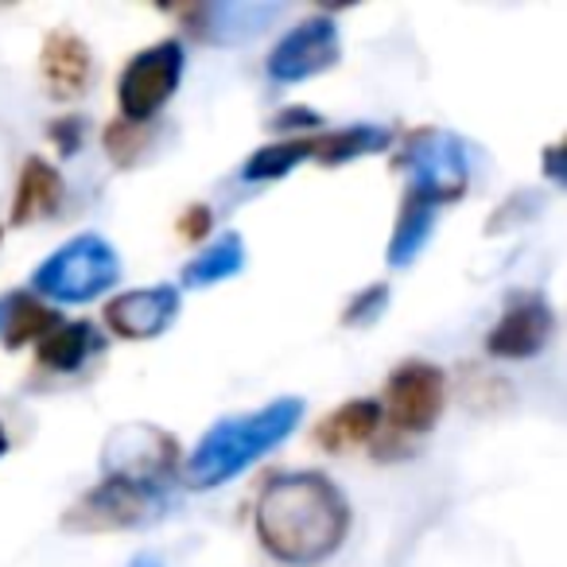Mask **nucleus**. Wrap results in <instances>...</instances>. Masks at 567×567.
Instances as JSON below:
<instances>
[{
    "mask_svg": "<svg viewBox=\"0 0 567 567\" xmlns=\"http://www.w3.org/2000/svg\"><path fill=\"white\" fill-rule=\"evenodd\" d=\"M300 420H303L300 396H280V401L265 404V409H257V412L218 420V424L198 440V447L190 451L187 466H183V478L195 489L226 486V482L241 478L252 463L272 455V451L300 427Z\"/></svg>",
    "mask_w": 567,
    "mask_h": 567,
    "instance_id": "nucleus-2",
    "label": "nucleus"
},
{
    "mask_svg": "<svg viewBox=\"0 0 567 567\" xmlns=\"http://www.w3.org/2000/svg\"><path fill=\"white\" fill-rule=\"evenodd\" d=\"M393 144V133L385 125H370V121H358V125L347 128H331V133H319L316 136V156L323 167H339L350 164V159H362V156H378Z\"/></svg>",
    "mask_w": 567,
    "mask_h": 567,
    "instance_id": "nucleus-18",
    "label": "nucleus"
},
{
    "mask_svg": "<svg viewBox=\"0 0 567 567\" xmlns=\"http://www.w3.org/2000/svg\"><path fill=\"white\" fill-rule=\"evenodd\" d=\"M0 319H4V300H0Z\"/></svg>",
    "mask_w": 567,
    "mask_h": 567,
    "instance_id": "nucleus-30",
    "label": "nucleus"
},
{
    "mask_svg": "<svg viewBox=\"0 0 567 567\" xmlns=\"http://www.w3.org/2000/svg\"><path fill=\"white\" fill-rule=\"evenodd\" d=\"M210 226H214V214L206 203L187 206V210L179 214V221H175V229H179L183 241H203V237L210 234Z\"/></svg>",
    "mask_w": 567,
    "mask_h": 567,
    "instance_id": "nucleus-24",
    "label": "nucleus"
},
{
    "mask_svg": "<svg viewBox=\"0 0 567 567\" xmlns=\"http://www.w3.org/2000/svg\"><path fill=\"white\" fill-rule=\"evenodd\" d=\"M102 466L110 478H128L136 486L172 494L175 466H179V443L172 432L156 424H128L110 435L102 447Z\"/></svg>",
    "mask_w": 567,
    "mask_h": 567,
    "instance_id": "nucleus-8",
    "label": "nucleus"
},
{
    "mask_svg": "<svg viewBox=\"0 0 567 567\" xmlns=\"http://www.w3.org/2000/svg\"><path fill=\"white\" fill-rule=\"evenodd\" d=\"M342 59V35L331 12H316V17L300 20L292 32H284L276 48L265 59V74L280 86H296L316 74L334 71Z\"/></svg>",
    "mask_w": 567,
    "mask_h": 567,
    "instance_id": "nucleus-9",
    "label": "nucleus"
},
{
    "mask_svg": "<svg viewBox=\"0 0 567 567\" xmlns=\"http://www.w3.org/2000/svg\"><path fill=\"white\" fill-rule=\"evenodd\" d=\"M385 308H389V284L378 280V284H370V288H362V292L347 303L342 323L347 327H373L381 316H385Z\"/></svg>",
    "mask_w": 567,
    "mask_h": 567,
    "instance_id": "nucleus-23",
    "label": "nucleus"
},
{
    "mask_svg": "<svg viewBox=\"0 0 567 567\" xmlns=\"http://www.w3.org/2000/svg\"><path fill=\"white\" fill-rule=\"evenodd\" d=\"M252 520L268 556L292 567H316L347 544L354 513L327 474L296 471L265 482Z\"/></svg>",
    "mask_w": 567,
    "mask_h": 567,
    "instance_id": "nucleus-1",
    "label": "nucleus"
},
{
    "mask_svg": "<svg viewBox=\"0 0 567 567\" xmlns=\"http://www.w3.org/2000/svg\"><path fill=\"white\" fill-rule=\"evenodd\" d=\"M280 17L276 4H203V9L183 12L187 28L203 43H241L252 32Z\"/></svg>",
    "mask_w": 567,
    "mask_h": 567,
    "instance_id": "nucleus-14",
    "label": "nucleus"
},
{
    "mask_svg": "<svg viewBox=\"0 0 567 567\" xmlns=\"http://www.w3.org/2000/svg\"><path fill=\"white\" fill-rule=\"evenodd\" d=\"M152 144V125H133V121H113L105 128V148H110L113 164L128 167L133 159L144 156V148Z\"/></svg>",
    "mask_w": 567,
    "mask_h": 567,
    "instance_id": "nucleus-22",
    "label": "nucleus"
},
{
    "mask_svg": "<svg viewBox=\"0 0 567 567\" xmlns=\"http://www.w3.org/2000/svg\"><path fill=\"white\" fill-rule=\"evenodd\" d=\"M97 354H105V334L94 323H86V319L59 323L55 331L35 342V365L48 373H79Z\"/></svg>",
    "mask_w": 567,
    "mask_h": 567,
    "instance_id": "nucleus-15",
    "label": "nucleus"
},
{
    "mask_svg": "<svg viewBox=\"0 0 567 567\" xmlns=\"http://www.w3.org/2000/svg\"><path fill=\"white\" fill-rule=\"evenodd\" d=\"M183 66H187V51L179 40H159L152 48L136 51L125 63L117 82V105L121 121L133 125H148L159 110L175 97L183 82Z\"/></svg>",
    "mask_w": 567,
    "mask_h": 567,
    "instance_id": "nucleus-7",
    "label": "nucleus"
},
{
    "mask_svg": "<svg viewBox=\"0 0 567 567\" xmlns=\"http://www.w3.org/2000/svg\"><path fill=\"white\" fill-rule=\"evenodd\" d=\"M401 167L409 172V190L404 195L424 198L435 210L447 203H458L471 187V156L466 144L455 133L443 128H416L404 144Z\"/></svg>",
    "mask_w": 567,
    "mask_h": 567,
    "instance_id": "nucleus-4",
    "label": "nucleus"
},
{
    "mask_svg": "<svg viewBox=\"0 0 567 567\" xmlns=\"http://www.w3.org/2000/svg\"><path fill=\"white\" fill-rule=\"evenodd\" d=\"M435 214L440 210H435L432 203L404 195L401 210H396L393 237H389V252H385L389 268H409L412 260L424 252V245L432 241V234H435V221H440Z\"/></svg>",
    "mask_w": 567,
    "mask_h": 567,
    "instance_id": "nucleus-19",
    "label": "nucleus"
},
{
    "mask_svg": "<svg viewBox=\"0 0 567 567\" xmlns=\"http://www.w3.org/2000/svg\"><path fill=\"white\" fill-rule=\"evenodd\" d=\"M559 159H564V156H559V144H551V148L544 152V175H548L556 187L564 183V167H559Z\"/></svg>",
    "mask_w": 567,
    "mask_h": 567,
    "instance_id": "nucleus-27",
    "label": "nucleus"
},
{
    "mask_svg": "<svg viewBox=\"0 0 567 567\" xmlns=\"http://www.w3.org/2000/svg\"><path fill=\"white\" fill-rule=\"evenodd\" d=\"M378 404H381V420H389V435H396V440L427 435L443 420L447 373L440 365L424 362V358H409V362H401L389 373L385 401Z\"/></svg>",
    "mask_w": 567,
    "mask_h": 567,
    "instance_id": "nucleus-5",
    "label": "nucleus"
},
{
    "mask_svg": "<svg viewBox=\"0 0 567 567\" xmlns=\"http://www.w3.org/2000/svg\"><path fill=\"white\" fill-rule=\"evenodd\" d=\"M59 323H63L59 311H51V303H43L35 292L4 296V319H0L4 350H20V347H28V342H40L43 334H51Z\"/></svg>",
    "mask_w": 567,
    "mask_h": 567,
    "instance_id": "nucleus-17",
    "label": "nucleus"
},
{
    "mask_svg": "<svg viewBox=\"0 0 567 567\" xmlns=\"http://www.w3.org/2000/svg\"><path fill=\"white\" fill-rule=\"evenodd\" d=\"M164 513H167V494L105 474L94 489H86V494L63 513V525L71 528V533H117V528L152 525V520H159Z\"/></svg>",
    "mask_w": 567,
    "mask_h": 567,
    "instance_id": "nucleus-6",
    "label": "nucleus"
},
{
    "mask_svg": "<svg viewBox=\"0 0 567 567\" xmlns=\"http://www.w3.org/2000/svg\"><path fill=\"white\" fill-rule=\"evenodd\" d=\"M245 268V237L237 229H226L221 237H214L203 252L183 265V284L187 288H210V284H221L229 276H237Z\"/></svg>",
    "mask_w": 567,
    "mask_h": 567,
    "instance_id": "nucleus-20",
    "label": "nucleus"
},
{
    "mask_svg": "<svg viewBox=\"0 0 567 567\" xmlns=\"http://www.w3.org/2000/svg\"><path fill=\"white\" fill-rule=\"evenodd\" d=\"M0 455H9V432H4V424H0Z\"/></svg>",
    "mask_w": 567,
    "mask_h": 567,
    "instance_id": "nucleus-29",
    "label": "nucleus"
},
{
    "mask_svg": "<svg viewBox=\"0 0 567 567\" xmlns=\"http://www.w3.org/2000/svg\"><path fill=\"white\" fill-rule=\"evenodd\" d=\"M179 308H183V296L175 284L133 288V292H121L117 300L105 303V327L117 339L148 342L159 339L164 331H172V323L179 319Z\"/></svg>",
    "mask_w": 567,
    "mask_h": 567,
    "instance_id": "nucleus-11",
    "label": "nucleus"
},
{
    "mask_svg": "<svg viewBox=\"0 0 567 567\" xmlns=\"http://www.w3.org/2000/svg\"><path fill=\"white\" fill-rule=\"evenodd\" d=\"M0 237H4V229H0Z\"/></svg>",
    "mask_w": 567,
    "mask_h": 567,
    "instance_id": "nucleus-31",
    "label": "nucleus"
},
{
    "mask_svg": "<svg viewBox=\"0 0 567 567\" xmlns=\"http://www.w3.org/2000/svg\"><path fill=\"white\" fill-rule=\"evenodd\" d=\"M381 404L373 396H358V401H347L331 412V416L319 420L316 427V443L331 455H347L354 447H365V443L378 440L381 432Z\"/></svg>",
    "mask_w": 567,
    "mask_h": 567,
    "instance_id": "nucleus-16",
    "label": "nucleus"
},
{
    "mask_svg": "<svg viewBox=\"0 0 567 567\" xmlns=\"http://www.w3.org/2000/svg\"><path fill=\"white\" fill-rule=\"evenodd\" d=\"M121 280V257L102 234H79L59 245L32 272L35 296L51 303H90Z\"/></svg>",
    "mask_w": 567,
    "mask_h": 567,
    "instance_id": "nucleus-3",
    "label": "nucleus"
},
{
    "mask_svg": "<svg viewBox=\"0 0 567 567\" xmlns=\"http://www.w3.org/2000/svg\"><path fill=\"white\" fill-rule=\"evenodd\" d=\"M551 334H556L551 303L540 292H513L502 319L489 327L486 354L505 358V362H528L548 350Z\"/></svg>",
    "mask_w": 567,
    "mask_h": 567,
    "instance_id": "nucleus-10",
    "label": "nucleus"
},
{
    "mask_svg": "<svg viewBox=\"0 0 567 567\" xmlns=\"http://www.w3.org/2000/svg\"><path fill=\"white\" fill-rule=\"evenodd\" d=\"M268 125H272V128H303V133H308V128L323 125V117H319L316 110H308V105H292V110L276 113V117L268 121Z\"/></svg>",
    "mask_w": 567,
    "mask_h": 567,
    "instance_id": "nucleus-26",
    "label": "nucleus"
},
{
    "mask_svg": "<svg viewBox=\"0 0 567 567\" xmlns=\"http://www.w3.org/2000/svg\"><path fill=\"white\" fill-rule=\"evenodd\" d=\"M82 136H86V121L82 117H59L51 121V141L63 156H74L82 148Z\"/></svg>",
    "mask_w": 567,
    "mask_h": 567,
    "instance_id": "nucleus-25",
    "label": "nucleus"
},
{
    "mask_svg": "<svg viewBox=\"0 0 567 567\" xmlns=\"http://www.w3.org/2000/svg\"><path fill=\"white\" fill-rule=\"evenodd\" d=\"M316 156V136H292V141H276L257 148L249 159L241 164V179L245 183H272L284 179L288 172L303 164V159Z\"/></svg>",
    "mask_w": 567,
    "mask_h": 567,
    "instance_id": "nucleus-21",
    "label": "nucleus"
},
{
    "mask_svg": "<svg viewBox=\"0 0 567 567\" xmlns=\"http://www.w3.org/2000/svg\"><path fill=\"white\" fill-rule=\"evenodd\" d=\"M40 74L43 86L59 102H74L90 90L94 82V51L82 35L74 32H51L40 51Z\"/></svg>",
    "mask_w": 567,
    "mask_h": 567,
    "instance_id": "nucleus-12",
    "label": "nucleus"
},
{
    "mask_svg": "<svg viewBox=\"0 0 567 567\" xmlns=\"http://www.w3.org/2000/svg\"><path fill=\"white\" fill-rule=\"evenodd\" d=\"M128 567H159V559H152V556H141V559H133Z\"/></svg>",
    "mask_w": 567,
    "mask_h": 567,
    "instance_id": "nucleus-28",
    "label": "nucleus"
},
{
    "mask_svg": "<svg viewBox=\"0 0 567 567\" xmlns=\"http://www.w3.org/2000/svg\"><path fill=\"white\" fill-rule=\"evenodd\" d=\"M66 203V183L59 175L55 164H48L43 156H28L24 167H20L17 179V198H12V226H32V221H43L51 214H59Z\"/></svg>",
    "mask_w": 567,
    "mask_h": 567,
    "instance_id": "nucleus-13",
    "label": "nucleus"
}]
</instances>
